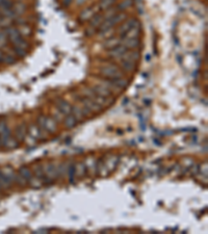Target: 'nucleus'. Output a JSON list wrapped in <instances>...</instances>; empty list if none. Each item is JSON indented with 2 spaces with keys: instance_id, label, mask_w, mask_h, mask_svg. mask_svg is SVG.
<instances>
[{
  "instance_id": "nucleus-20",
  "label": "nucleus",
  "mask_w": 208,
  "mask_h": 234,
  "mask_svg": "<svg viewBox=\"0 0 208 234\" xmlns=\"http://www.w3.org/2000/svg\"><path fill=\"white\" fill-rule=\"evenodd\" d=\"M103 18H104V17H102V16L95 17V18L91 21V27L94 28V27H96V26L101 25V22L103 21Z\"/></svg>"
},
{
  "instance_id": "nucleus-17",
  "label": "nucleus",
  "mask_w": 208,
  "mask_h": 234,
  "mask_svg": "<svg viewBox=\"0 0 208 234\" xmlns=\"http://www.w3.org/2000/svg\"><path fill=\"white\" fill-rule=\"evenodd\" d=\"M20 175L26 180V181H29L30 179L32 178V174L31 172L29 171V169L25 168V167H23V168L20 169Z\"/></svg>"
},
{
  "instance_id": "nucleus-23",
  "label": "nucleus",
  "mask_w": 208,
  "mask_h": 234,
  "mask_svg": "<svg viewBox=\"0 0 208 234\" xmlns=\"http://www.w3.org/2000/svg\"><path fill=\"white\" fill-rule=\"evenodd\" d=\"M3 145H4L5 147L7 148H15L18 146V142H16L15 140H11V138H7V140H4V143H3Z\"/></svg>"
},
{
  "instance_id": "nucleus-15",
  "label": "nucleus",
  "mask_w": 208,
  "mask_h": 234,
  "mask_svg": "<svg viewBox=\"0 0 208 234\" xmlns=\"http://www.w3.org/2000/svg\"><path fill=\"white\" fill-rule=\"evenodd\" d=\"M25 134H26V128L24 125H20V126L17 128L16 130V135H17V138H18L19 140H23L24 138H25Z\"/></svg>"
},
{
  "instance_id": "nucleus-1",
  "label": "nucleus",
  "mask_w": 208,
  "mask_h": 234,
  "mask_svg": "<svg viewBox=\"0 0 208 234\" xmlns=\"http://www.w3.org/2000/svg\"><path fill=\"white\" fill-rule=\"evenodd\" d=\"M125 19V15L124 14H114L112 17L107 18L100 26V31H107L110 28H112V26H114L116 24H118L119 22H121L122 20Z\"/></svg>"
},
{
  "instance_id": "nucleus-3",
  "label": "nucleus",
  "mask_w": 208,
  "mask_h": 234,
  "mask_svg": "<svg viewBox=\"0 0 208 234\" xmlns=\"http://www.w3.org/2000/svg\"><path fill=\"white\" fill-rule=\"evenodd\" d=\"M101 74L104 77L108 78V79H114V78H120L122 76L121 70L116 66H105L101 69Z\"/></svg>"
},
{
  "instance_id": "nucleus-4",
  "label": "nucleus",
  "mask_w": 208,
  "mask_h": 234,
  "mask_svg": "<svg viewBox=\"0 0 208 234\" xmlns=\"http://www.w3.org/2000/svg\"><path fill=\"white\" fill-rule=\"evenodd\" d=\"M80 101L82 102L83 105H84V108L89 113H91L92 111H100V110L102 109V106L99 105L98 103H96L94 100H92V99L87 98V97H85V96L83 97V98H81Z\"/></svg>"
},
{
  "instance_id": "nucleus-10",
  "label": "nucleus",
  "mask_w": 208,
  "mask_h": 234,
  "mask_svg": "<svg viewBox=\"0 0 208 234\" xmlns=\"http://www.w3.org/2000/svg\"><path fill=\"white\" fill-rule=\"evenodd\" d=\"M123 45L127 49L136 48V47L140 45V40L137 39V38H133V39H124Z\"/></svg>"
},
{
  "instance_id": "nucleus-19",
  "label": "nucleus",
  "mask_w": 208,
  "mask_h": 234,
  "mask_svg": "<svg viewBox=\"0 0 208 234\" xmlns=\"http://www.w3.org/2000/svg\"><path fill=\"white\" fill-rule=\"evenodd\" d=\"M34 173H35V177L39 178L40 180H44V169L41 165H35L34 167Z\"/></svg>"
},
{
  "instance_id": "nucleus-8",
  "label": "nucleus",
  "mask_w": 208,
  "mask_h": 234,
  "mask_svg": "<svg viewBox=\"0 0 208 234\" xmlns=\"http://www.w3.org/2000/svg\"><path fill=\"white\" fill-rule=\"evenodd\" d=\"M28 132H29V135L32 136L33 138H35V140H43V138H45V134L42 132V129L39 126H37V125H31L29 127Z\"/></svg>"
},
{
  "instance_id": "nucleus-9",
  "label": "nucleus",
  "mask_w": 208,
  "mask_h": 234,
  "mask_svg": "<svg viewBox=\"0 0 208 234\" xmlns=\"http://www.w3.org/2000/svg\"><path fill=\"white\" fill-rule=\"evenodd\" d=\"M56 105L62 115H69V113L72 111L71 105H70L67 101H64V100H58V101L56 102Z\"/></svg>"
},
{
  "instance_id": "nucleus-22",
  "label": "nucleus",
  "mask_w": 208,
  "mask_h": 234,
  "mask_svg": "<svg viewBox=\"0 0 208 234\" xmlns=\"http://www.w3.org/2000/svg\"><path fill=\"white\" fill-rule=\"evenodd\" d=\"M116 0H101L100 2V9H107L112 3H114Z\"/></svg>"
},
{
  "instance_id": "nucleus-6",
  "label": "nucleus",
  "mask_w": 208,
  "mask_h": 234,
  "mask_svg": "<svg viewBox=\"0 0 208 234\" xmlns=\"http://www.w3.org/2000/svg\"><path fill=\"white\" fill-rule=\"evenodd\" d=\"M127 48H126L124 45H118V46L114 47V48L110 49L109 51V56L114 58H122L123 55L127 52Z\"/></svg>"
},
{
  "instance_id": "nucleus-5",
  "label": "nucleus",
  "mask_w": 208,
  "mask_h": 234,
  "mask_svg": "<svg viewBox=\"0 0 208 234\" xmlns=\"http://www.w3.org/2000/svg\"><path fill=\"white\" fill-rule=\"evenodd\" d=\"M138 25V22H137L135 19H130V20H128L127 22H125V23L123 24V25H121V27H120V37H123L125 33H127V32L129 31V30H131L133 27H135V26Z\"/></svg>"
},
{
  "instance_id": "nucleus-18",
  "label": "nucleus",
  "mask_w": 208,
  "mask_h": 234,
  "mask_svg": "<svg viewBox=\"0 0 208 234\" xmlns=\"http://www.w3.org/2000/svg\"><path fill=\"white\" fill-rule=\"evenodd\" d=\"M94 15V9H92V7H89L87 9H84L82 13H81V15H80V19L82 21L87 20V19L91 18L92 16Z\"/></svg>"
},
{
  "instance_id": "nucleus-21",
  "label": "nucleus",
  "mask_w": 208,
  "mask_h": 234,
  "mask_svg": "<svg viewBox=\"0 0 208 234\" xmlns=\"http://www.w3.org/2000/svg\"><path fill=\"white\" fill-rule=\"evenodd\" d=\"M118 45H119V40L114 39V38H111L109 41H107L105 43V47L106 48H109V49L114 48V47L118 46Z\"/></svg>"
},
{
  "instance_id": "nucleus-7",
  "label": "nucleus",
  "mask_w": 208,
  "mask_h": 234,
  "mask_svg": "<svg viewBox=\"0 0 208 234\" xmlns=\"http://www.w3.org/2000/svg\"><path fill=\"white\" fill-rule=\"evenodd\" d=\"M93 91H94V93L96 95H98V96H101V97H105V98H107V97L111 96V94H112L111 91H110L107 87H105L104 84L95 85V87H93Z\"/></svg>"
},
{
  "instance_id": "nucleus-14",
  "label": "nucleus",
  "mask_w": 208,
  "mask_h": 234,
  "mask_svg": "<svg viewBox=\"0 0 208 234\" xmlns=\"http://www.w3.org/2000/svg\"><path fill=\"white\" fill-rule=\"evenodd\" d=\"M76 122H77V120L75 119V117L73 115L69 113L68 117L65 119V125H66L67 128H73L76 125Z\"/></svg>"
},
{
  "instance_id": "nucleus-13",
  "label": "nucleus",
  "mask_w": 208,
  "mask_h": 234,
  "mask_svg": "<svg viewBox=\"0 0 208 234\" xmlns=\"http://www.w3.org/2000/svg\"><path fill=\"white\" fill-rule=\"evenodd\" d=\"M122 65H123V69L128 72L133 71L135 68V62H132V60H122Z\"/></svg>"
},
{
  "instance_id": "nucleus-24",
  "label": "nucleus",
  "mask_w": 208,
  "mask_h": 234,
  "mask_svg": "<svg viewBox=\"0 0 208 234\" xmlns=\"http://www.w3.org/2000/svg\"><path fill=\"white\" fill-rule=\"evenodd\" d=\"M129 5H131V1H129V0H126L125 2L122 3L121 5H119V9H125L126 7H128Z\"/></svg>"
},
{
  "instance_id": "nucleus-16",
  "label": "nucleus",
  "mask_w": 208,
  "mask_h": 234,
  "mask_svg": "<svg viewBox=\"0 0 208 234\" xmlns=\"http://www.w3.org/2000/svg\"><path fill=\"white\" fill-rule=\"evenodd\" d=\"M72 115L75 117V119L77 120V121H79V120H82L83 118L85 117L84 113H83V110L82 108H78V107H73L72 108Z\"/></svg>"
},
{
  "instance_id": "nucleus-11",
  "label": "nucleus",
  "mask_w": 208,
  "mask_h": 234,
  "mask_svg": "<svg viewBox=\"0 0 208 234\" xmlns=\"http://www.w3.org/2000/svg\"><path fill=\"white\" fill-rule=\"evenodd\" d=\"M44 130L48 131V132H54V131L56 130V125H55V122L53 121L52 119H50V118H46Z\"/></svg>"
},
{
  "instance_id": "nucleus-2",
  "label": "nucleus",
  "mask_w": 208,
  "mask_h": 234,
  "mask_svg": "<svg viewBox=\"0 0 208 234\" xmlns=\"http://www.w3.org/2000/svg\"><path fill=\"white\" fill-rule=\"evenodd\" d=\"M44 169V181L45 182H52L60 176V172L54 165H47Z\"/></svg>"
},
{
  "instance_id": "nucleus-12",
  "label": "nucleus",
  "mask_w": 208,
  "mask_h": 234,
  "mask_svg": "<svg viewBox=\"0 0 208 234\" xmlns=\"http://www.w3.org/2000/svg\"><path fill=\"white\" fill-rule=\"evenodd\" d=\"M138 32H140V29L137 28V26H135V27H133L131 30H129L127 33H125L121 39L124 40V39H133V38H137Z\"/></svg>"
}]
</instances>
